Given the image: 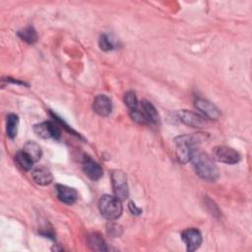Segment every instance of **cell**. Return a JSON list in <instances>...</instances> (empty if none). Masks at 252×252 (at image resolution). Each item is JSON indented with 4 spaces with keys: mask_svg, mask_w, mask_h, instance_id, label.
<instances>
[{
    "mask_svg": "<svg viewBox=\"0 0 252 252\" xmlns=\"http://www.w3.org/2000/svg\"><path fill=\"white\" fill-rule=\"evenodd\" d=\"M124 102H125V105L128 107L129 112L133 111V110H136L139 107V101H138V98L136 96V94L132 91H129V92L125 93Z\"/></svg>",
    "mask_w": 252,
    "mask_h": 252,
    "instance_id": "obj_20",
    "label": "cell"
},
{
    "mask_svg": "<svg viewBox=\"0 0 252 252\" xmlns=\"http://www.w3.org/2000/svg\"><path fill=\"white\" fill-rule=\"evenodd\" d=\"M213 157L216 160L227 164H234L240 160L239 154L226 146L215 147L213 150Z\"/></svg>",
    "mask_w": 252,
    "mask_h": 252,
    "instance_id": "obj_5",
    "label": "cell"
},
{
    "mask_svg": "<svg viewBox=\"0 0 252 252\" xmlns=\"http://www.w3.org/2000/svg\"><path fill=\"white\" fill-rule=\"evenodd\" d=\"M82 167H83V171L85 172V174L90 179H92L94 181L98 180L103 174L101 166L90 157L84 158Z\"/></svg>",
    "mask_w": 252,
    "mask_h": 252,
    "instance_id": "obj_11",
    "label": "cell"
},
{
    "mask_svg": "<svg viewBox=\"0 0 252 252\" xmlns=\"http://www.w3.org/2000/svg\"><path fill=\"white\" fill-rule=\"evenodd\" d=\"M32 179L34 180V182L38 185H48L52 182L53 180V176L51 174V172L45 168V167H37L35 168L32 173Z\"/></svg>",
    "mask_w": 252,
    "mask_h": 252,
    "instance_id": "obj_14",
    "label": "cell"
},
{
    "mask_svg": "<svg viewBox=\"0 0 252 252\" xmlns=\"http://www.w3.org/2000/svg\"><path fill=\"white\" fill-rule=\"evenodd\" d=\"M107 233L113 237H119L122 233V227L117 224V223H114V222H111L107 225Z\"/></svg>",
    "mask_w": 252,
    "mask_h": 252,
    "instance_id": "obj_22",
    "label": "cell"
},
{
    "mask_svg": "<svg viewBox=\"0 0 252 252\" xmlns=\"http://www.w3.org/2000/svg\"><path fill=\"white\" fill-rule=\"evenodd\" d=\"M98 44H99L100 49L103 50V51L111 50V49H113V47H114V44H113L112 40H111V39L109 38V36L106 35V34L100 35L99 40H98Z\"/></svg>",
    "mask_w": 252,
    "mask_h": 252,
    "instance_id": "obj_21",
    "label": "cell"
},
{
    "mask_svg": "<svg viewBox=\"0 0 252 252\" xmlns=\"http://www.w3.org/2000/svg\"><path fill=\"white\" fill-rule=\"evenodd\" d=\"M111 184L115 196L123 201L128 198L129 189L127 183V176L124 171L120 169H114L111 171Z\"/></svg>",
    "mask_w": 252,
    "mask_h": 252,
    "instance_id": "obj_4",
    "label": "cell"
},
{
    "mask_svg": "<svg viewBox=\"0 0 252 252\" xmlns=\"http://www.w3.org/2000/svg\"><path fill=\"white\" fill-rule=\"evenodd\" d=\"M19 37L29 44H32L37 40V33L32 27H27L18 32Z\"/></svg>",
    "mask_w": 252,
    "mask_h": 252,
    "instance_id": "obj_19",
    "label": "cell"
},
{
    "mask_svg": "<svg viewBox=\"0 0 252 252\" xmlns=\"http://www.w3.org/2000/svg\"><path fill=\"white\" fill-rule=\"evenodd\" d=\"M195 107L207 118L212 120H218L220 116L219 108L210 100L202 97L195 99Z\"/></svg>",
    "mask_w": 252,
    "mask_h": 252,
    "instance_id": "obj_8",
    "label": "cell"
},
{
    "mask_svg": "<svg viewBox=\"0 0 252 252\" xmlns=\"http://www.w3.org/2000/svg\"><path fill=\"white\" fill-rule=\"evenodd\" d=\"M181 238L186 245V249L189 252L197 250L202 244V234L194 227L187 228L182 231Z\"/></svg>",
    "mask_w": 252,
    "mask_h": 252,
    "instance_id": "obj_7",
    "label": "cell"
},
{
    "mask_svg": "<svg viewBox=\"0 0 252 252\" xmlns=\"http://www.w3.org/2000/svg\"><path fill=\"white\" fill-rule=\"evenodd\" d=\"M98 208L101 216L108 220H115L122 215V204L116 196L103 195L99 199Z\"/></svg>",
    "mask_w": 252,
    "mask_h": 252,
    "instance_id": "obj_3",
    "label": "cell"
},
{
    "mask_svg": "<svg viewBox=\"0 0 252 252\" xmlns=\"http://www.w3.org/2000/svg\"><path fill=\"white\" fill-rule=\"evenodd\" d=\"M15 160L18 163V165L24 169V170H31L34 161L32 159V158L24 151L18 152L15 156Z\"/></svg>",
    "mask_w": 252,
    "mask_h": 252,
    "instance_id": "obj_17",
    "label": "cell"
},
{
    "mask_svg": "<svg viewBox=\"0 0 252 252\" xmlns=\"http://www.w3.org/2000/svg\"><path fill=\"white\" fill-rule=\"evenodd\" d=\"M88 245L93 249V250H97V251H106L107 247H106V243L104 241V239L101 237L100 234L94 232L91 233L88 236Z\"/></svg>",
    "mask_w": 252,
    "mask_h": 252,
    "instance_id": "obj_15",
    "label": "cell"
},
{
    "mask_svg": "<svg viewBox=\"0 0 252 252\" xmlns=\"http://www.w3.org/2000/svg\"><path fill=\"white\" fill-rule=\"evenodd\" d=\"M56 195L62 203L67 205L74 204L78 198V193L74 188L62 184L56 185Z\"/></svg>",
    "mask_w": 252,
    "mask_h": 252,
    "instance_id": "obj_13",
    "label": "cell"
},
{
    "mask_svg": "<svg viewBox=\"0 0 252 252\" xmlns=\"http://www.w3.org/2000/svg\"><path fill=\"white\" fill-rule=\"evenodd\" d=\"M190 160L193 163L196 173L202 179L209 182H214L219 178V169L214 159L208 154L196 150Z\"/></svg>",
    "mask_w": 252,
    "mask_h": 252,
    "instance_id": "obj_1",
    "label": "cell"
},
{
    "mask_svg": "<svg viewBox=\"0 0 252 252\" xmlns=\"http://www.w3.org/2000/svg\"><path fill=\"white\" fill-rule=\"evenodd\" d=\"M139 110L145 120L146 124H158L159 115L156 107L146 99H143L139 102Z\"/></svg>",
    "mask_w": 252,
    "mask_h": 252,
    "instance_id": "obj_10",
    "label": "cell"
},
{
    "mask_svg": "<svg viewBox=\"0 0 252 252\" xmlns=\"http://www.w3.org/2000/svg\"><path fill=\"white\" fill-rule=\"evenodd\" d=\"M34 133L43 139H58L61 135L60 129L57 124L51 121H44L33 126Z\"/></svg>",
    "mask_w": 252,
    "mask_h": 252,
    "instance_id": "obj_6",
    "label": "cell"
},
{
    "mask_svg": "<svg viewBox=\"0 0 252 252\" xmlns=\"http://www.w3.org/2000/svg\"><path fill=\"white\" fill-rule=\"evenodd\" d=\"M200 135H183L174 139L176 145V155L180 162L186 163L191 159L192 155L197 150V146L201 142Z\"/></svg>",
    "mask_w": 252,
    "mask_h": 252,
    "instance_id": "obj_2",
    "label": "cell"
},
{
    "mask_svg": "<svg viewBox=\"0 0 252 252\" xmlns=\"http://www.w3.org/2000/svg\"><path fill=\"white\" fill-rule=\"evenodd\" d=\"M177 117L178 119L183 122L184 124L191 126V127H196V128H202L205 127V125L207 124V121L205 120V118L191 110H187V109H183V110H179L177 113Z\"/></svg>",
    "mask_w": 252,
    "mask_h": 252,
    "instance_id": "obj_9",
    "label": "cell"
},
{
    "mask_svg": "<svg viewBox=\"0 0 252 252\" xmlns=\"http://www.w3.org/2000/svg\"><path fill=\"white\" fill-rule=\"evenodd\" d=\"M94 110L100 116H108L112 111L111 99L105 94H97L93 102Z\"/></svg>",
    "mask_w": 252,
    "mask_h": 252,
    "instance_id": "obj_12",
    "label": "cell"
},
{
    "mask_svg": "<svg viewBox=\"0 0 252 252\" xmlns=\"http://www.w3.org/2000/svg\"><path fill=\"white\" fill-rule=\"evenodd\" d=\"M18 126H19V117L18 115L11 113L7 116L6 121V132L9 138L14 139L18 133Z\"/></svg>",
    "mask_w": 252,
    "mask_h": 252,
    "instance_id": "obj_16",
    "label": "cell"
},
{
    "mask_svg": "<svg viewBox=\"0 0 252 252\" xmlns=\"http://www.w3.org/2000/svg\"><path fill=\"white\" fill-rule=\"evenodd\" d=\"M23 151L26 152L32 158V159L34 162L38 161L40 159V158H41V155H42L40 147L36 143L31 142V141L25 144Z\"/></svg>",
    "mask_w": 252,
    "mask_h": 252,
    "instance_id": "obj_18",
    "label": "cell"
},
{
    "mask_svg": "<svg viewBox=\"0 0 252 252\" xmlns=\"http://www.w3.org/2000/svg\"><path fill=\"white\" fill-rule=\"evenodd\" d=\"M129 209H130V212L133 214V215H140L142 213V210L140 208H137L136 205L133 203V202H129V205H128Z\"/></svg>",
    "mask_w": 252,
    "mask_h": 252,
    "instance_id": "obj_23",
    "label": "cell"
}]
</instances>
